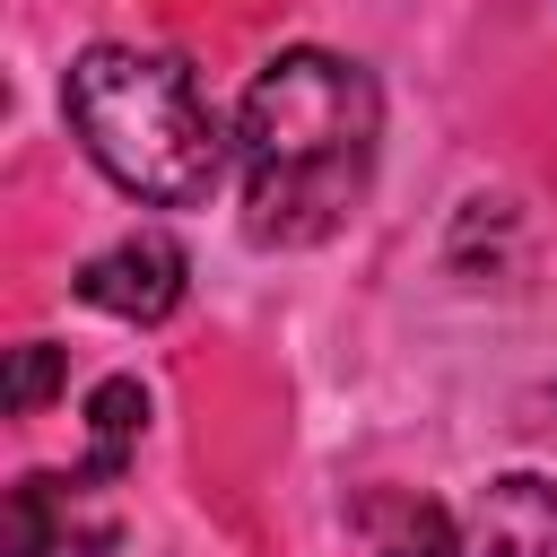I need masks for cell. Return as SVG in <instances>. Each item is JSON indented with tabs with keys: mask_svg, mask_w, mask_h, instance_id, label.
Masks as SVG:
<instances>
[{
	"mask_svg": "<svg viewBox=\"0 0 557 557\" xmlns=\"http://www.w3.org/2000/svg\"><path fill=\"white\" fill-rule=\"evenodd\" d=\"M470 557H557V487L540 470H513V479L479 487Z\"/></svg>",
	"mask_w": 557,
	"mask_h": 557,
	"instance_id": "277c9868",
	"label": "cell"
},
{
	"mask_svg": "<svg viewBox=\"0 0 557 557\" xmlns=\"http://www.w3.org/2000/svg\"><path fill=\"white\" fill-rule=\"evenodd\" d=\"M61 104H70V131L96 157V174L122 183L148 209H191L226 174V131H218V113H209L183 52L87 44L70 61Z\"/></svg>",
	"mask_w": 557,
	"mask_h": 557,
	"instance_id": "7a4b0ae2",
	"label": "cell"
},
{
	"mask_svg": "<svg viewBox=\"0 0 557 557\" xmlns=\"http://www.w3.org/2000/svg\"><path fill=\"white\" fill-rule=\"evenodd\" d=\"M383 148V96L348 52L296 44L278 52L235 113L244 226L252 244H322L357 218Z\"/></svg>",
	"mask_w": 557,
	"mask_h": 557,
	"instance_id": "6da1fadb",
	"label": "cell"
},
{
	"mask_svg": "<svg viewBox=\"0 0 557 557\" xmlns=\"http://www.w3.org/2000/svg\"><path fill=\"white\" fill-rule=\"evenodd\" d=\"M139 426H148V392L131 383V374H104L96 392H87V453H78V487H113L122 470H131V453H139Z\"/></svg>",
	"mask_w": 557,
	"mask_h": 557,
	"instance_id": "8992f818",
	"label": "cell"
},
{
	"mask_svg": "<svg viewBox=\"0 0 557 557\" xmlns=\"http://www.w3.org/2000/svg\"><path fill=\"white\" fill-rule=\"evenodd\" d=\"M52 383H61V348L52 339H26L17 366H9V418H35L52 400Z\"/></svg>",
	"mask_w": 557,
	"mask_h": 557,
	"instance_id": "ba28073f",
	"label": "cell"
},
{
	"mask_svg": "<svg viewBox=\"0 0 557 557\" xmlns=\"http://www.w3.org/2000/svg\"><path fill=\"white\" fill-rule=\"evenodd\" d=\"M183 278H191L183 244H174L165 226H139V235L104 244V252L78 270V296H87L96 313H113V322H165V313L183 305Z\"/></svg>",
	"mask_w": 557,
	"mask_h": 557,
	"instance_id": "3957f363",
	"label": "cell"
},
{
	"mask_svg": "<svg viewBox=\"0 0 557 557\" xmlns=\"http://www.w3.org/2000/svg\"><path fill=\"white\" fill-rule=\"evenodd\" d=\"M374 557H461V540L435 505H392V531H383Z\"/></svg>",
	"mask_w": 557,
	"mask_h": 557,
	"instance_id": "52a82bcc",
	"label": "cell"
},
{
	"mask_svg": "<svg viewBox=\"0 0 557 557\" xmlns=\"http://www.w3.org/2000/svg\"><path fill=\"white\" fill-rule=\"evenodd\" d=\"M96 487H78V479H61V470H26L17 487H9V557H61L70 540L78 548H96V531H78V505H87Z\"/></svg>",
	"mask_w": 557,
	"mask_h": 557,
	"instance_id": "5b68a950",
	"label": "cell"
}]
</instances>
